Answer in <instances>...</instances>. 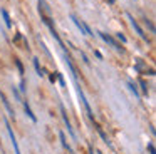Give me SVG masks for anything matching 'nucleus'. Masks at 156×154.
Instances as JSON below:
<instances>
[{
	"mask_svg": "<svg viewBox=\"0 0 156 154\" xmlns=\"http://www.w3.org/2000/svg\"><path fill=\"white\" fill-rule=\"evenodd\" d=\"M76 89H77V94H79V97H81V100H82V104H84L86 110H87V116H89V119H91L92 122H94V114H92V109H91V106H89V102H87V99H86L84 92H82V87H81V84H76Z\"/></svg>",
	"mask_w": 156,
	"mask_h": 154,
	"instance_id": "f257e3e1",
	"label": "nucleus"
},
{
	"mask_svg": "<svg viewBox=\"0 0 156 154\" xmlns=\"http://www.w3.org/2000/svg\"><path fill=\"white\" fill-rule=\"evenodd\" d=\"M98 35L101 37V39L104 40V42H108V44H109V45H111V47H114L116 50H119V52H124V49H122V47H121V44H119V42H118V40H116V39H112L111 35H108V33H104V32H98Z\"/></svg>",
	"mask_w": 156,
	"mask_h": 154,
	"instance_id": "f03ea898",
	"label": "nucleus"
},
{
	"mask_svg": "<svg viewBox=\"0 0 156 154\" xmlns=\"http://www.w3.org/2000/svg\"><path fill=\"white\" fill-rule=\"evenodd\" d=\"M128 19H129V20H131V25H133V29H134V30H136V33H138V35H139V37H141V39H143V40H144V42H149V39H148V35H146V33H144V30H143V29H141V27H139V23H138V22H136V20H134V17H133V15H131V13H128Z\"/></svg>",
	"mask_w": 156,
	"mask_h": 154,
	"instance_id": "7ed1b4c3",
	"label": "nucleus"
},
{
	"mask_svg": "<svg viewBox=\"0 0 156 154\" xmlns=\"http://www.w3.org/2000/svg\"><path fill=\"white\" fill-rule=\"evenodd\" d=\"M5 127H7V132H9V136H10V141H12V146H14V149H15V154H20V149H19L17 139H15V134H14V131H12L9 121H5Z\"/></svg>",
	"mask_w": 156,
	"mask_h": 154,
	"instance_id": "20e7f679",
	"label": "nucleus"
},
{
	"mask_svg": "<svg viewBox=\"0 0 156 154\" xmlns=\"http://www.w3.org/2000/svg\"><path fill=\"white\" fill-rule=\"evenodd\" d=\"M61 112H62V119H64V124L67 126V132L71 134L72 137H76V134H74V129H72V126H71V122H69V119H67V112H66V107L61 104Z\"/></svg>",
	"mask_w": 156,
	"mask_h": 154,
	"instance_id": "39448f33",
	"label": "nucleus"
},
{
	"mask_svg": "<svg viewBox=\"0 0 156 154\" xmlns=\"http://www.w3.org/2000/svg\"><path fill=\"white\" fill-rule=\"evenodd\" d=\"M94 127H96V131H98V134H99V136H101V139H102V141H104V144H108V146H109V147H111V146H112V144H111V141H109V137H108V134H106V132H104V129H102V127H101V126H99V124H98V122H94Z\"/></svg>",
	"mask_w": 156,
	"mask_h": 154,
	"instance_id": "423d86ee",
	"label": "nucleus"
},
{
	"mask_svg": "<svg viewBox=\"0 0 156 154\" xmlns=\"http://www.w3.org/2000/svg\"><path fill=\"white\" fill-rule=\"evenodd\" d=\"M71 20L76 23V27H77V29L81 30V33H84V35H87V30H86V23H84V22H81V20H79L76 15H71Z\"/></svg>",
	"mask_w": 156,
	"mask_h": 154,
	"instance_id": "0eeeda50",
	"label": "nucleus"
},
{
	"mask_svg": "<svg viewBox=\"0 0 156 154\" xmlns=\"http://www.w3.org/2000/svg\"><path fill=\"white\" fill-rule=\"evenodd\" d=\"M0 99H2V102H4V106H5V109H7V112H9V116L12 117V119L15 121V112H14V109L10 107V104H9V100L5 99V96L2 92H0Z\"/></svg>",
	"mask_w": 156,
	"mask_h": 154,
	"instance_id": "6e6552de",
	"label": "nucleus"
},
{
	"mask_svg": "<svg viewBox=\"0 0 156 154\" xmlns=\"http://www.w3.org/2000/svg\"><path fill=\"white\" fill-rule=\"evenodd\" d=\"M0 13H2V17H4V20H5V25L10 29V27H12V20H10V15H9V12H7L5 9H2V10H0Z\"/></svg>",
	"mask_w": 156,
	"mask_h": 154,
	"instance_id": "1a4fd4ad",
	"label": "nucleus"
},
{
	"mask_svg": "<svg viewBox=\"0 0 156 154\" xmlns=\"http://www.w3.org/2000/svg\"><path fill=\"white\" fill-rule=\"evenodd\" d=\"M24 109H25V114H27L29 117L32 119V122H37V117L34 116V112H32V109H30V106H29L27 102H24Z\"/></svg>",
	"mask_w": 156,
	"mask_h": 154,
	"instance_id": "9d476101",
	"label": "nucleus"
},
{
	"mask_svg": "<svg viewBox=\"0 0 156 154\" xmlns=\"http://www.w3.org/2000/svg\"><path fill=\"white\" fill-rule=\"evenodd\" d=\"M59 137H61V141H62V146H64L66 149L69 151V154H74V151H72V147L69 146V144H67V141H66V134H64V132H59Z\"/></svg>",
	"mask_w": 156,
	"mask_h": 154,
	"instance_id": "9b49d317",
	"label": "nucleus"
},
{
	"mask_svg": "<svg viewBox=\"0 0 156 154\" xmlns=\"http://www.w3.org/2000/svg\"><path fill=\"white\" fill-rule=\"evenodd\" d=\"M32 62H34V67H35V72H37V75L42 77V69H41V65H39V59H32Z\"/></svg>",
	"mask_w": 156,
	"mask_h": 154,
	"instance_id": "f8f14e48",
	"label": "nucleus"
},
{
	"mask_svg": "<svg viewBox=\"0 0 156 154\" xmlns=\"http://www.w3.org/2000/svg\"><path fill=\"white\" fill-rule=\"evenodd\" d=\"M139 86H141V90H143V94H144V96H148V84L144 82V80H139Z\"/></svg>",
	"mask_w": 156,
	"mask_h": 154,
	"instance_id": "ddd939ff",
	"label": "nucleus"
},
{
	"mask_svg": "<svg viewBox=\"0 0 156 154\" xmlns=\"http://www.w3.org/2000/svg\"><path fill=\"white\" fill-rule=\"evenodd\" d=\"M15 65H17L19 72H20V75H24V65H22V62L19 59H15Z\"/></svg>",
	"mask_w": 156,
	"mask_h": 154,
	"instance_id": "4468645a",
	"label": "nucleus"
},
{
	"mask_svg": "<svg viewBox=\"0 0 156 154\" xmlns=\"http://www.w3.org/2000/svg\"><path fill=\"white\" fill-rule=\"evenodd\" d=\"M144 23H146V25H148L149 27V30H151V33H154V25H153V22H151V20H149V19H144Z\"/></svg>",
	"mask_w": 156,
	"mask_h": 154,
	"instance_id": "2eb2a0df",
	"label": "nucleus"
},
{
	"mask_svg": "<svg viewBox=\"0 0 156 154\" xmlns=\"http://www.w3.org/2000/svg\"><path fill=\"white\" fill-rule=\"evenodd\" d=\"M55 77H57V80H59V82H61V86L62 87H66V82H64V77H62V74H55Z\"/></svg>",
	"mask_w": 156,
	"mask_h": 154,
	"instance_id": "dca6fc26",
	"label": "nucleus"
},
{
	"mask_svg": "<svg viewBox=\"0 0 156 154\" xmlns=\"http://www.w3.org/2000/svg\"><path fill=\"white\" fill-rule=\"evenodd\" d=\"M128 87H129V89H131V90H133V92H134V94H136V96H139V92H138V89H136V86H134V84H133V82H128Z\"/></svg>",
	"mask_w": 156,
	"mask_h": 154,
	"instance_id": "f3484780",
	"label": "nucleus"
},
{
	"mask_svg": "<svg viewBox=\"0 0 156 154\" xmlns=\"http://www.w3.org/2000/svg\"><path fill=\"white\" fill-rule=\"evenodd\" d=\"M148 152L149 154H156V149H154V144H153V142L148 144Z\"/></svg>",
	"mask_w": 156,
	"mask_h": 154,
	"instance_id": "a211bd4d",
	"label": "nucleus"
},
{
	"mask_svg": "<svg viewBox=\"0 0 156 154\" xmlns=\"http://www.w3.org/2000/svg\"><path fill=\"white\" fill-rule=\"evenodd\" d=\"M12 92H14V96H15V99L17 100H22V97H20V94H19V90L15 89V87H12Z\"/></svg>",
	"mask_w": 156,
	"mask_h": 154,
	"instance_id": "6ab92c4d",
	"label": "nucleus"
},
{
	"mask_svg": "<svg viewBox=\"0 0 156 154\" xmlns=\"http://www.w3.org/2000/svg\"><path fill=\"white\" fill-rule=\"evenodd\" d=\"M116 37H118V40H121V42H124V44H126V42H128V39H126V37H124V35H122V33H121V32H119V33H116Z\"/></svg>",
	"mask_w": 156,
	"mask_h": 154,
	"instance_id": "aec40b11",
	"label": "nucleus"
},
{
	"mask_svg": "<svg viewBox=\"0 0 156 154\" xmlns=\"http://www.w3.org/2000/svg\"><path fill=\"white\" fill-rule=\"evenodd\" d=\"M49 80H51V82L54 84L55 80H57V77H55V74H49Z\"/></svg>",
	"mask_w": 156,
	"mask_h": 154,
	"instance_id": "412c9836",
	"label": "nucleus"
},
{
	"mask_svg": "<svg viewBox=\"0 0 156 154\" xmlns=\"http://www.w3.org/2000/svg\"><path fill=\"white\" fill-rule=\"evenodd\" d=\"M20 90H22V92L25 90V82H24V80H20Z\"/></svg>",
	"mask_w": 156,
	"mask_h": 154,
	"instance_id": "4be33fe9",
	"label": "nucleus"
},
{
	"mask_svg": "<svg viewBox=\"0 0 156 154\" xmlns=\"http://www.w3.org/2000/svg\"><path fill=\"white\" fill-rule=\"evenodd\" d=\"M108 2H109V3H111V5H112V3H114V2H116V0H108Z\"/></svg>",
	"mask_w": 156,
	"mask_h": 154,
	"instance_id": "5701e85b",
	"label": "nucleus"
},
{
	"mask_svg": "<svg viewBox=\"0 0 156 154\" xmlns=\"http://www.w3.org/2000/svg\"><path fill=\"white\" fill-rule=\"evenodd\" d=\"M98 154H102V152H99V151H98Z\"/></svg>",
	"mask_w": 156,
	"mask_h": 154,
	"instance_id": "b1692460",
	"label": "nucleus"
}]
</instances>
